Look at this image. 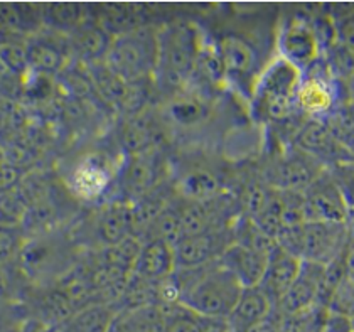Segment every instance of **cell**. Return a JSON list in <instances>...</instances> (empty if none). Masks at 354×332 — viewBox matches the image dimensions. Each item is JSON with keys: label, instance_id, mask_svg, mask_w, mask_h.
I'll use <instances>...</instances> for the list:
<instances>
[{"label": "cell", "instance_id": "46", "mask_svg": "<svg viewBox=\"0 0 354 332\" xmlns=\"http://www.w3.org/2000/svg\"><path fill=\"white\" fill-rule=\"evenodd\" d=\"M6 76H7L6 68H3V64L0 63V84H2V81H3V78H6Z\"/></svg>", "mask_w": 354, "mask_h": 332}, {"label": "cell", "instance_id": "35", "mask_svg": "<svg viewBox=\"0 0 354 332\" xmlns=\"http://www.w3.org/2000/svg\"><path fill=\"white\" fill-rule=\"evenodd\" d=\"M329 9L334 27H336L337 42L354 49V3L333 6Z\"/></svg>", "mask_w": 354, "mask_h": 332}, {"label": "cell", "instance_id": "25", "mask_svg": "<svg viewBox=\"0 0 354 332\" xmlns=\"http://www.w3.org/2000/svg\"><path fill=\"white\" fill-rule=\"evenodd\" d=\"M111 37L133 33L140 27L150 26L149 14L138 6H123V3H106L100 6V12L91 15Z\"/></svg>", "mask_w": 354, "mask_h": 332}, {"label": "cell", "instance_id": "4", "mask_svg": "<svg viewBox=\"0 0 354 332\" xmlns=\"http://www.w3.org/2000/svg\"><path fill=\"white\" fill-rule=\"evenodd\" d=\"M75 246L73 238L59 230L26 238L15 265L34 287H44L75 268L78 264Z\"/></svg>", "mask_w": 354, "mask_h": 332}, {"label": "cell", "instance_id": "28", "mask_svg": "<svg viewBox=\"0 0 354 332\" xmlns=\"http://www.w3.org/2000/svg\"><path fill=\"white\" fill-rule=\"evenodd\" d=\"M117 307L106 302H93L80 308L63 326L61 332H106L117 315Z\"/></svg>", "mask_w": 354, "mask_h": 332}, {"label": "cell", "instance_id": "29", "mask_svg": "<svg viewBox=\"0 0 354 332\" xmlns=\"http://www.w3.org/2000/svg\"><path fill=\"white\" fill-rule=\"evenodd\" d=\"M165 324L162 332H213L219 320L206 319L183 304H162Z\"/></svg>", "mask_w": 354, "mask_h": 332}, {"label": "cell", "instance_id": "21", "mask_svg": "<svg viewBox=\"0 0 354 332\" xmlns=\"http://www.w3.org/2000/svg\"><path fill=\"white\" fill-rule=\"evenodd\" d=\"M174 246L160 241V239H144L140 246L133 275L149 282H159L171 279L176 273Z\"/></svg>", "mask_w": 354, "mask_h": 332}, {"label": "cell", "instance_id": "12", "mask_svg": "<svg viewBox=\"0 0 354 332\" xmlns=\"http://www.w3.org/2000/svg\"><path fill=\"white\" fill-rule=\"evenodd\" d=\"M233 241V225L187 234L174 246L177 270L201 268L214 264Z\"/></svg>", "mask_w": 354, "mask_h": 332}, {"label": "cell", "instance_id": "22", "mask_svg": "<svg viewBox=\"0 0 354 332\" xmlns=\"http://www.w3.org/2000/svg\"><path fill=\"white\" fill-rule=\"evenodd\" d=\"M120 145L125 157L160 149L159 123L147 110L129 115L120 129Z\"/></svg>", "mask_w": 354, "mask_h": 332}, {"label": "cell", "instance_id": "42", "mask_svg": "<svg viewBox=\"0 0 354 332\" xmlns=\"http://www.w3.org/2000/svg\"><path fill=\"white\" fill-rule=\"evenodd\" d=\"M282 329H283L282 320H280L279 314L273 311L267 319L261 320L259 324H253V326L246 327V329L241 332H282Z\"/></svg>", "mask_w": 354, "mask_h": 332}, {"label": "cell", "instance_id": "32", "mask_svg": "<svg viewBox=\"0 0 354 332\" xmlns=\"http://www.w3.org/2000/svg\"><path fill=\"white\" fill-rule=\"evenodd\" d=\"M28 210V201L17 187L12 191L0 192V226L21 228Z\"/></svg>", "mask_w": 354, "mask_h": 332}, {"label": "cell", "instance_id": "17", "mask_svg": "<svg viewBox=\"0 0 354 332\" xmlns=\"http://www.w3.org/2000/svg\"><path fill=\"white\" fill-rule=\"evenodd\" d=\"M216 48L225 68L226 81H245L255 78L253 75L259 69V51L248 37L228 33L216 39Z\"/></svg>", "mask_w": 354, "mask_h": 332}, {"label": "cell", "instance_id": "44", "mask_svg": "<svg viewBox=\"0 0 354 332\" xmlns=\"http://www.w3.org/2000/svg\"><path fill=\"white\" fill-rule=\"evenodd\" d=\"M12 279H10L7 266L0 265V304L12 302Z\"/></svg>", "mask_w": 354, "mask_h": 332}, {"label": "cell", "instance_id": "1", "mask_svg": "<svg viewBox=\"0 0 354 332\" xmlns=\"http://www.w3.org/2000/svg\"><path fill=\"white\" fill-rule=\"evenodd\" d=\"M184 307L206 319L226 320L236 306L243 287L218 261L192 270H176Z\"/></svg>", "mask_w": 354, "mask_h": 332}, {"label": "cell", "instance_id": "26", "mask_svg": "<svg viewBox=\"0 0 354 332\" xmlns=\"http://www.w3.org/2000/svg\"><path fill=\"white\" fill-rule=\"evenodd\" d=\"M41 17L44 29L69 36L84 24L91 14L86 12V6L82 3H46L41 6Z\"/></svg>", "mask_w": 354, "mask_h": 332}, {"label": "cell", "instance_id": "31", "mask_svg": "<svg viewBox=\"0 0 354 332\" xmlns=\"http://www.w3.org/2000/svg\"><path fill=\"white\" fill-rule=\"evenodd\" d=\"M206 105L192 95H177L167 107V115L180 127H192L206 118Z\"/></svg>", "mask_w": 354, "mask_h": 332}, {"label": "cell", "instance_id": "2", "mask_svg": "<svg viewBox=\"0 0 354 332\" xmlns=\"http://www.w3.org/2000/svg\"><path fill=\"white\" fill-rule=\"evenodd\" d=\"M302 71L282 57L275 56L261 68L250 98L252 113L261 123H287L299 117L295 95ZM302 117V115H300Z\"/></svg>", "mask_w": 354, "mask_h": 332}, {"label": "cell", "instance_id": "27", "mask_svg": "<svg viewBox=\"0 0 354 332\" xmlns=\"http://www.w3.org/2000/svg\"><path fill=\"white\" fill-rule=\"evenodd\" d=\"M174 189L180 199L187 201H207L225 192L218 176L205 169L186 172L183 177H179Z\"/></svg>", "mask_w": 354, "mask_h": 332}, {"label": "cell", "instance_id": "37", "mask_svg": "<svg viewBox=\"0 0 354 332\" xmlns=\"http://www.w3.org/2000/svg\"><path fill=\"white\" fill-rule=\"evenodd\" d=\"M330 176L336 181L342 198L346 201L349 213L354 211V160L342 162L329 169Z\"/></svg>", "mask_w": 354, "mask_h": 332}, {"label": "cell", "instance_id": "23", "mask_svg": "<svg viewBox=\"0 0 354 332\" xmlns=\"http://www.w3.org/2000/svg\"><path fill=\"white\" fill-rule=\"evenodd\" d=\"M111 39L113 37L93 17L88 19L84 24L68 36L71 54L78 57V61H82L84 66L102 63L109 53Z\"/></svg>", "mask_w": 354, "mask_h": 332}, {"label": "cell", "instance_id": "48", "mask_svg": "<svg viewBox=\"0 0 354 332\" xmlns=\"http://www.w3.org/2000/svg\"><path fill=\"white\" fill-rule=\"evenodd\" d=\"M351 324H353V332H354V315L351 317Z\"/></svg>", "mask_w": 354, "mask_h": 332}, {"label": "cell", "instance_id": "20", "mask_svg": "<svg viewBox=\"0 0 354 332\" xmlns=\"http://www.w3.org/2000/svg\"><path fill=\"white\" fill-rule=\"evenodd\" d=\"M268 257L263 253L250 250L240 243L233 241L219 257L218 264L240 282L243 288L257 287L263 279Z\"/></svg>", "mask_w": 354, "mask_h": 332}, {"label": "cell", "instance_id": "8", "mask_svg": "<svg viewBox=\"0 0 354 332\" xmlns=\"http://www.w3.org/2000/svg\"><path fill=\"white\" fill-rule=\"evenodd\" d=\"M277 56L307 71L322 57L321 42L317 39L313 14H292L283 19L275 36Z\"/></svg>", "mask_w": 354, "mask_h": 332}, {"label": "cell", "instance_id": "43", "mask_svg": "<svg viewBox=\"0 0 354 332\" xmlns=\"http://www.w3.org/2000/svg\"><path fill=\"white\" fill-rule=\"evenodd\" d=\"M17 332H61L59 327L49 326V324L42 322V320L36 319V317H29L21 324Z\"/></svg>", "mask_w": 354, "mask_h": 332}, {"label": "cell", "instance_id": "24", "mask_svg": "<svg viewBox=\"0 0 354 332\" xmlns=\"http://www.w3.org/2000/svg\"><path fill=\"white\" fill-rule=\"evenodd\" d=\"M273 311H275V306L260 285L248 287L241 290L240 299L230 317L226 319V324H228L230 332H241L246 327L267 319Z\"/></svg>", "mask_w": 354, "mask_h": 332}, {"label": "cell", "instance_id": "5", "mask_svg": "<svg viewBox=\"0 0 354 332\" xmlns=\"http://www.w3.org/2000/svg\"><path fill=\"white\" fill-rule=\"evenodd\" d=\"M159 27L145 26L113 37L103 63L129 84H145L156 78Z\"/></svg>", "mask_w": 354, "mask_h": 332}, {"label": "cell", "instance_id": "36", "mask_svg": "<svg viewBox=\"0 0 354 332\" xmlns=\"http://www.w3.org/2000/svg\"><path fill=\"white\" fill-rule=\"evenodd\" d=\"M26 237L21 228L0 226V265H15Z\"/></svg>", "mask_w": 354, "mask_h": 332}, {"label": "cell", "instance_id": "3", "mask_svg": "<svg viewBox=\"0 0 354 332\" xmlns=\"http://www.w3.org/2000/svg\"><path fill=\"white\" fill-rule=\"evenodd\" d=\"M159 56L156 78L164 90L183 91L194 78L203 33L191 22H171L159 27Z\"/></svg>", "mask_w": 354, "mask_h": 332}, {"label": "cell", "instance_id": "16", "mask_svg": "<svg viewBox=\"0 0 354 332\" xmlns=\"http://www.w3.org/2000/svg\"><path fill=\"white\" fill-rule=\"evenodd\" d=\"M290 145L313 156L327 169L342 164V162L354 160L351 154L337 142V138L330 133L322 120H304Z\"/></svg>", "mask_w": 354, "mask_h": 332}, {"label": "cell", "instance_id": "10", "mask_svg": "<svg viewBox=\"0 0 354 332\" xmlns=\"http://www.w3.org/2000/svg\"><path fill=\"white\" fill-rule=\"evenodd\" d=\"M327 171L324 164L290 145L272 162L263 181L279 191L306 192Z\"/></svg>", "mask_w": 354, "mask_h": 332}, {"label": "cell", "instance_id": "33", "mask_svg": "<svg viewBox=\"0 0 354 332\" xmlns=\"http://www.w3.org/2000/svg\"><path fill=\"white\" fill-rule=\"evenodd\" d=\"M0 63L6 68L7 75L22 78L29 71L28 53H26V39L14 41L0 48Z\"/></svg>", "mask_w": 354, "mask_h": 332}, {"label": "cell", "instance_id": "38", "mask_svg": "<svg viewBox=\"0 0 354 332\" xmlns=\"http://www.w3.org/2000/svg\"><path fill=\"white\" fill-rule=\"evenodd\" d=\"M24 172L17 162L9 159L0 149V192L12 191L21 184Z\"/></svg>", "mask_w": 354, "mask_h": 332}, {"label": "cell", "instance_id": "18", "mask_svg": "<svg viewBox=\"0 0 354 332\" xmlns=\"http://www.w3.org/2000/svg\"><path fill=\"white\" fill-rule=\"evenodd\" d=\"M322 273H324V265L302 261L299 277L283 295V299L277 304V311L283 312L287 317H295V315H302L319 307L317 295Z\"/></svg>", "mask_w": 354, "mask_h": 332}, {"label": "cell", "instance_id": "19", "mask_svg": "<svg viewBox=\"0 0 354 332\" xmlns=\"http://www.w3.org/2000/svg\"><path fill=\"white\" fill-rule=\"evenodd\" d=\"M302 260L295 255L286 252L279 245L270 253L267 260V268H265L263 279L260 282V287L263 288L265 293L270 297L273 306L283 299V295L292 287L295 279L299 277Z\"/></svg>", "mask_w": 354, "mask_h": 332}, {"label": "cell", "instance_id": "47", "mask_svg": "<svg viewBox=\"0 0 354 332\" xmlns=\"http://www.w3.org/2000/svg\"><path fill=\"white\" fill-rule=\"evenodd\" d=\"M348 221L351 223V225H354V211H351V213H349V218H348Z\"/></svg>", "mask_w": 354, "mask_h": 332}, {"label": "cell", "instance_id": "15", "mask_svg": "<svg viewBox=\"0 0 354 332\" xmlns=\"http://www.w3.org/2000/svg\"><path fill=\"white\" fill-rule=\"evenodd\" d=\"M29 69L39 75L55 76L68 68V56H71L68 36L44 29L26 37Z\"/></svg>", "mask_w": 354, "mask_h": 332}, {"label": "cell", "instance_id": "11", "mask_svg": "<svg viewBox=\"0 0 354 332\" xmlns=\"http://www.w3.org/2000/svg\"><path fill=\"white\" fill-rule=\"evenodd\" d=\"M349 253V228L346 223H304L300 228L299 258L329 265Z\"/></svg>", "mask_w": 354, "mask_h": 332}, {"label": "cell", "instance_id": "7", "mask_svg": "<svg viewBox=\"0 0 354 332\" xmlns=\"http://www.w3.org/2000/svg\"><path fill=\"white\" fill-rule=\"evenodd\" d=\"M120 164H115L109 156L91 152L80 157L68 174V192L76 201L95 203L105 198L117 184Z\"/></svg>", "mask_w": 354, "mask_h": 332}, {"label": "cell", "instance_id": "40", "mask_svg": "<svg viewBox=\"0 0 354 332\" xmlns=\"http://www.w3.org/2000/svg\"><path fill=\"white\" fill-rule=\"evenodd\" d=\"M319 332H353L351 317L326 308Z\"/></svg>", "mask_w": 354, "mask_h": 332}, {"label": "cell", "instance_id": "41", "mask_svg": "<svg viewBox=\"0 0 354 332\" xmlns=\"http://www.w3.org/2000/svg\"><path fill=\"white\" fill-rule=\"evenodd\" d=\"M106 332H140L132 311H118Z\"/></svg>", "mask_w": 354, "mask_h": 332}, {"label": "cell", "instance_id": "45", "mask_svg": "<svg viewBox=\"0 0 354 332\" xmlns=\"http://www.w3.org/2000/svg\"><path fill=\"white\" fill-rule=\"evenodd\" d=\"M24 39H26V37L17 36V34L9 33V30H6V29H2V27H0V48H2V46H6V44H10V42H14V41H24Z\"/></svg>", "mask_w": 354, "mask_h": 332}, {"label": "cell", "instance_id": "14", "mask_svg": "<svg viewBox=\"0 0 354 332\" xmlns=\"http://www.w3.org/2000/svg\"><path fill=\"white\" fill-rule=\"evenodd\" d=\"M88 234L93 239L91 250L117 245L123 239L136 237L133 233L132 203L111 199L103 204L88 223Z\"/></svg>", "mask_w": 354, "mask_h": 332}, {"label": "cell", "instance_id": "9", "mask_svg": "<svg viewBox=\"0 0 354 332\" xmlns=\"http://www.w3.org/2000/svg\"><path fill=\"white\" fill-rule=\"evenodd\" d=\"M165 183V162L160 149L137 154V156H123L117 177V198L122 201L140 199L147 192Z\"/></svg>", "mask_w": 354, "mask_h": 332}, {"label": "cell", "instance_id": "39", "mask_svg": "<svg viewBox=\"0 0 354 332\" xmlns=\"http://www.w3.org/2000/svg\"><path fill=\"white\" fill-rule=\"evenodd\" d=\"M28 317L29 315L19 314V307L14 300L0 304V332H17L21 324Z\"/></svg>", "mask_w": 354, "mask_h": 332}, {"label": "cell", "instance_id": "30", "mask_svg": "<svg viewBox=\"0 0 354 332\" xmlns=\"http://www.w3.org/2000/svg\"><path fill=\"white\" fill-rule=\"evenodd\" d=\"M183 238L184 228L179 211V196H177L162 213L157 216L156 221L150 225L149 231L145 233V237L142 238V241L144 239H160V241L167 243V245L176 246Z\"/></svg>", "mask_w": 354, "mask_h": 332}, {"label": "cell", "instance_id": "6", "mask_svg": "<svg viewBox=\"0 0 354 332\" xmlns=\"http://www.w3.org/2000/svg\"><path fill=\"white\" fill-rule=\"evenodd\" d=\"M346 100H349L348 88L330 75L322 57L302 73L295 108L304 118L326 120Z\"/></svg>", "mask_w": 354, "mask_h": 332}, {"label": "cell", "instance_id": "34", "mask_svg": "<svg viewBox=\"0 0 354 332\" xmlns=\"http://www.w3.org/2000/svg\"><path fill=\"white\" fill-rule=\"evenodd\" d=\"M327 308L348 315V317L354 315V273L349 272L348 268H346L344 277L337 284V287L334 288Z\"/></svg>", "mask_w": 354, "mask_h": 332}, {"label": "cell", "instance_id": "13", "mask_svg": "<svg viewBox=\"0 0 354 332\" xmlns=\"http://www.w3.org/2000/svg\"><path fill=\"white\" fill-rule=\"evenodd\" d=\"M302 208L306 223H346L349 210L329 169L302 192Z\"/></svg>", "mask_w": 354, "mask_h": 332}]
</instances>
